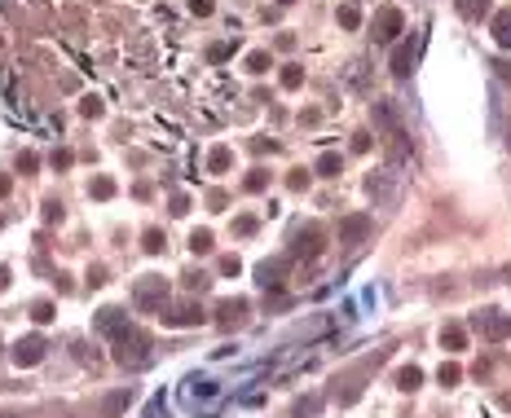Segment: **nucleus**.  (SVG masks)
<instances>
[{
    "instance_id": "obj_20",
    "label": "nucleus",
    "mask_w": 511,
    "mask_h": 418,
    "mask_svg": "<svg viewBox=\"0 0 511 418\" xmlns=\"http://www.w3.org/2000/svg\"><path fill=\"white\" fill-rule=\"evenodd\" d=\"M441 348L445 352H463V348H467V330H463V326H445L441 330Z\"/></svg>"
},
{
    "instance_id": "obj_11",
    "label": "nucleus",
    "mask_w": 511,
    "mask_h": 418,
    "mask_svg": "<svg viewBox=\"0 0 511 418\" xmlns=\"http://www.w3.org/2000/svg\"><path fill=\"white\" fill-rule=\"evenodd\" d=\"M472 330L485 334L490 343H498V339H507V317L498 308H481V313H472Z\"/></svg>"
},
{
    "instance_id": "obj_23",
    "label": "nucleus",
    "mask_w": 511,
    "mask_h": 418,
    "mask_svg": "<svg viewBox=\"0 0 511 418\" xmlns=\"http://www.w3.org/2000/svg\"><path fill=\"white\" fill-rule=\"evenodd\" d=\"M340 27L344 31H357L362 27V9L357 5H340Z\"/></svg>"
},
{
    "instance_id": "obj_1",
    "label": "nucleus",
    "mask_w": 511,
    "mask_h": 418,
    "mask_svg": "<svg viewBox=\"0 0 511 418\" xmlns=\"http://www.w3.org/2000/svg\"><path fill=\"white\" fill-rule=\"evenodd\" d=\"M388 352H392V348H375L371 357H362L357 365H349V370L335 379V388H331V401H335V405H353V401L366 392V379H371L375 370L388 361Z\"/></svg>"
},
{
    "instance_id": "obj_4",
    "label": "nucleus",
    "mask_w": 511,
    "mask_h": 418,
    "mask_svg": "<svg viewBox=\"0 0 511 418\" xmlns=\"http://www.w3.org/2000/svg\"><path fill=\"white\" fill-rule=\"evenodd\" d=\"M133 304L141 308V313H159V308L168 304V278H159V273L137 278L133 282Z\"/></svg>"
},
{
    "instance_id": "obj_15",
    "label": "nucleus",
    "mask_w": 511,
    "mask_h": 418,
    "mask_svg": "<svg viewBox=\"0 0 511 418\" xmlns=\"http://www.w3.org/2000/svg\"><path fill=\"white\" fill-rule=\"evenodd\" d=\"M282 273H287V260H265V265L256 269V282L265 286V291H278V286H282Z\"/></svg>"
},
{
    "instance_id": "obj_38",
    "label": "nucleus",
    "mask_w": 511,
    "mask_h": 418,
    "mask_svg": "<svg viewBox=\"0 0 511 418\" xmlns=\"http://www.w3.org/2000/svg\"><path fill=\"white\" fill-rule=\"evenodd\" d=\"M371 146H375V141H371V133H353V150H357V154H366Z\"/></svg>"
},
{
    "instance_id": "obj_43",
    "label": "nucleus",
    "mask_w": 511,
    "mask_h": 418,
    "mask_svg": "<svg viewBox=\"0 0 511 418\" xmlns=\"http://www.w3.org/2000/svg\"><path fill=\"white\" fill-rule=\"evenodd\" d=\"M230 53H234V44H216V49H212V62H225Z\"/></svg>"
},
{
    "instance_id": "obj_27",
    "label": "nucleus",
    "mask_w": 511,
    "mask_h": 418,
    "mask_svg": "<svg viewBox=\"0 0 511 418\" xmlns=\"http://www.w3.org/2000/svg\"><path fill=\"white\" fill-rule=\"evenodd\" d=\"M141 247H146L150 256H159V251H163V229H146V234H141Z\"/></svg>"
},
{
    "instance_id": "obj_39",
    "label": "nucleus",
    "mask_w": 511,
    "mask_h": 418,
    "mask_svg": "<svg viewBox=\"0 0 511 418\" xmlns=\"http://www.w3.org/2000/svg\"><path fill=\"white\" fill-rule=\"evenodd\" d=\"M189 9H194V14H198V18H207V14H212V9H216V0H189Z\"/></svg>"
},
{
    "instance_id": "obj_12",
    "label": "nucleus",
    "mask_w": 511,
    "mask_h": 418,
    "mask_svg": "<svg viewBox=\"0 0 511 418\" xmlns=\"http://www.w3.org/2000/svg\"><path fill=\"white\" fill-rule=\"evenodd\" d=\"M159 317L168 321V326H203V308L189 304V300H185V304H163Z\"/></svg>"
},
{
    "instance_id": "obj_19",
    "label": "nucleus",
    "mask_w": 511,
    "mask_h": 418,
    "mask_svg": "<svg viewBox=\"0 0 511 418\" xmlns=\"http://www.w3.org/2000/svg\"><path fill=\"white\" fill-rule=\"evenodd\" d=\"M230 167H234V150H230V146H216V150L207 154V172H212V176L230 172Z\"/></svg>"
},
{
    "instance_id": "obj_32",
    "label": "nucleus",
    "mask_w": 511,
    "mask_h": 418,
    "mask_svg": "<svg viewBox=\"0 0 511 418\" xmlns=\"http://www.w3.org/2000/svg\"><path fill=\"white\" fill-rule=\"evenodd\" d=\"M115 194V181L111 176H97V181H93V198H111Z\"/></svg>"
},
{
    "instance_id": "obj_6",
    "label": "nucleus",
    "mask_w": 511,
    "mask_h": 418,
    "mask_svg": "<svg viewBox=\"0 0 511 418\" xmlns=\"http://www.w3.org/2000/svg\"><path fill=\"white\" fill-rule=\"evenodd\" d=\"M322 247H326V234H322V225H304L300 234L291 238V247H287V260H313V256H322Z\"/></svg>"
},
{
    "instance_id": "obj_3",
    "label": "nucleus",
    "mask_w": 511,
    "mask_h": 418,
    "mask_svg": "<svg viewBox=\"0 0 511 418\" xmlns=\"http://www.w3.org/2000/svg\"><path fill=\"white\" fill-rule=\"evenodd\" d=\"M115 361H120L124 370H141V365H150L154 361V352H150V334L146 330H124L120 339H115Z\"/></svg>"
},
{
    "instance_id": "obj_33",
    "label": "nucleus",
    "mask_w": 511,
    "mask_h": 418,
    "mask_svg": "<svg viewBox=\"0 0 511 418\" xmlns=\"http://www.w3.org/2000/svg\"><path fill=\"white\" fill-rule=\"evenodd\" d=\"M287 189H295V194H300V189H308V172H304V167H295V172L287 176Z\"/></svg>"
},
{
    "instance_id": "obj_47",
    "label": "nucleus",
    "mask_w": 511,
    "mask_h": 418,
    "mask_svg": "<svg viewBox=\"0 0 511 418\" xmlns=\"http://www.w3.org/2000/svg\"><path fill=\"white\" fill-rule=\"evenodd\" d=\"M0 418H18V414H0Z\"/></svg>"
},
{
    "instance_id": "obj_21",
    "label": "nucleus",
    "mask_w": 511,
    "mask_h": 418,
    "mask_svg": "<svg viewBox=\"0 0 511 418\" xmlns=\"http://www.w3.org/2000/svg\"><path fill=\"white\" fill-rule=\"evenodd\" d=\"M454 5L467 22H485V14H490V0H454Z\"/></svg>"
},
{
    "instance_id": "obj_40",
    "label": "nucleus",
    "mask_w": 511,
    "mask_h": 418,
    "mask_svg": "<svg viewBox=\"0 0 511 418\" xmlns=\"http://www.w3.org/2000/svg\"><path fill=\"white\" fill-rule=\"evenodd\" d=\"M80 115H84V119H93V115H102V102H97V97H84V106H80Z\"/></svg>"
},
{
    "instance_id": "obj_7",
    "label": "nucleus",
    "mask_w": 511,
    "mask_h": 418,
    "mask_svg": "<svg viewBox=\"0 0 511 418\" xmlns=\"http://www.w3.org/2000/svg\"><path fill=\"white\" fill-rule=\"evenodd\" d=\"M371 119H375V128H379V133H384L388 141H401V137H406V124H401L397 106H392L388 97H379V102L371 106Z\"/></svg>"
},
{
    "instance_id": "obj_14",
    "label": "nucleus",
    "mask_w": 511,
    "mask_h": 418,
    "mask_svg": "<svg viewBox=\"0 0 511 418\" xmlns=\"http://www.w3.org/2000/svg\"><path fill=\"white\" fill-rule=\"evenodd\" d=\"M247 313H252V304H247V300H221L216 304V326L234 330V326H243V321H247Z\"/></svg>"
},
{
    "instance_id": "obj_34",
    "label": "nucleus",
    "mask_w": 511,
    "mask_h": 418,
    "mask_svg": "<svg viewBox=\"0 0 511 418\" xmlns=\"http://www.w3.org/2000/svg\"><path fill=\"white\" fill-rule=\"evenodd\" d=\"M185 286H189V291H207L212 278H207V273H185Z\"/></svg>"
},
{
    "instance_id": "obj_49",
    "label": "nucleus",
    "mask_w": 511,
    "mask_h": 418,
    "mask_svg": "<svg viewBox=\"0 0 511 418\" xmlns=\"http://www.w3.org/2000/svg\"><path fill=\"white\" fill-rule=\"evenodd\" d=\"M0 225H5V216H0Z\"/></svg>"
},
{
    "instance_id": "obj_22",
    "label": "nucleus",
    "mask_w": 511,
    "mask_h": 418,
    "mask_svg": "<svg viewBox=\"0 0 511 418\" xmlns=\"http://www.w3.org/2000/svg\"><path fill=\"white\" fill-rule=\"evenodd\" d=\"M419 383H423V370L419 365H401L397 370V388L401 392H419Z\"/></svg>"
},
{
    "instance_id": "obj_28",
    "label": "nucleus",
    "mask_w": 511,
    "mask_h": 418,
    "mask_svg": "<svg viewBox=\"0 0 511 418\" xmlns=\"http://www.w3.org/2000/svg\"><path fill=\"white\" fill-rule=\"evenodd\" d=\"M304 84V66H282V88H300Z\"/></svg>"
},
{
    "instance_id": "obj_42",
    "label": "nucleus",
    "mask_w": 511,
    "mask_h": 418,
    "mask_svg": "<svg viewBox=\"0 0 511 418\" xmlns=\"http://www.w3.org/2000/svg\"><path fill=\"white\" fill-rule=\"evenodd\" d=\"M185 211H189V198L176 194V198H172V216H185Z\"/></svg>"
},
{
    "instance_id": "obj_13",
    "label": "nucleus",
    "mask_w": 511,
    "mask_h": 418,
    "mask_svg": "<svg viewBox=\"0 0 511 418\" xmlns=\"http://www.w3.org/2000/svg\"><path fill=\"white\" fill-rule=\"evenodd\" d=\"M414 57H419V44H414V35H406V40H397V49H392V75L397 79H410L414 70Z\"/></svg>"
},
{
    "instance_id": "obj_25",
    "label": "nucleus",
    "mask_w": 511,
    "mask_h": 418,
    "mask_svg": "<svg viewBox=\"0 0 511 418\" xmlns=\"http://www.w3.org/2000/svg\"><path fill=\"white\" fill-rule=\"evenodd\" d=\"M340 172H344L340 154H322V159H317V176H340Z\"/></svg>"
},
{
    "instance_id": "obj_51",
    "label": "nucleus",
    "mask_w": 511,
    "mask_h": 418,
    "mask_svg": "<svg viewBox=\"0 0 511 418\" xmlns=\"http://www.w3.org/2000/svg\"><path fill=\"white\" fill-rule=\"evenodd\" d=\"M507 405H511V397H507Z\"/></svg>"
},
{
    "instance_id": "obj_35",
    "label": "nucleus",
    "mask_w": 511,
    "mask_h": 418,
    "mask_svg": "<svg viewBox=\"0 0 511 418\" xmlns=\"http://www.w3.org/2000/svg\"><path fill=\"white\" fill-rule=\"evenodd\" d=\"M221 273H225V278H234V273H243L239 256H221Z\"/></svg>"
},
{
    "instance_id": "obj_26",
    "label": "nucleus",
    "mask_w": 511,
    "mask_h": 418,
    "mask_svg": "<svg viewBox=\"0 0 511 418\" xmlns=\"http://www.w3.org/2000/svg\"><path fill=\"white\" fill-rule=\"evenodd\" d=\"M436 379H441V383H445V388H458V383H463V365H454V361H445V365H441V374H436Z\"/></svg>"
},
{
    "instance_id": "obj_2",
    "label": "nucleus",
    "mask_w": 511,
    "mask_h": 418,
    "mask_svg": "<svg viewBox=\"0 0 511 418\" xmlns=\"http://www.w3.org/2000/svg\"><path fill=\"white\" fill-rule=\"evenodd\" d=\"M221 397H225V383H221V379L203 374V370L185 374V383H181V401L189 405V410H203V414H212V410L221 405Z\"/></svg>"
},
{
    "instance_id": "obj_37",
    "label": "nucleus",
    "mask_w": 511,
    "mask_h": 418,
    "mask_svg": "<svg viewBox=\"0 0 511 418\" xmlns=\"http://www.w3.org/2000/svg\"><path fill=\"white\" fill-rule=\"evenodd\" d=\"M234 234H256V216H239V220H234Z\"/></svg>"
},
{
    "instance_id": "obj_17",
    "label": "nucleus",
    "mask_w": 511,
    "mask_h": 418,
    "mask_svg": "<svg viewBox=\"0 0 511 418\" xmlns=\"http://www.w3.org/2000/svg\"><path fill=\"white\" fill-rule=\"evenodd\" d=\"M490 31H494V44H498V49H511V9H498L494 22H490Z\"/></svg>"
},
{
    "instance_id": "obj_46",
    "label": "nucleus",
    "mask_w": 511,
    "mask_h": 418,
    "mask_svg": "<svg viewBox=\"0 0 511 418\" xmlns=\"http://www.w3.org/2000/svg\"><path fill=\"white\" fill-rule=\"evenodd\" d=\"M9 194V176H0V198H5Z\"/></svg>"
},
{
    "instance_id": "obj_16",
    "label": "nucleus",
    "mask_w": 511,
    "mask_h": 418,
    "mask_svg": "<svg viewBox=\"0 0 511 418\" xmlns=\"http://www.w3.org/2000/svg\"><path fill=\"white\" fill-rule=\"evenodd\" d=\"M128 405H133V388H120V392H111V397L102 401V418H120Z\"/></svg>"
},
{
    "instance_id": "obj_44",
    "label": "nucleus",
    "mask_w": 511,
    "mask_h": 418,
    "mask_svg": "<svg viewBox=\"0 0 511 418\" xmlns=\"http://www.w3.org/2000/svg\"><path fill=\"white\" fill-rule=\"evenodd\" d=\"M44 220H49V225L62 220V207H57V202H49V207H44Z\"/></svg>"
},
{
    "instance_id": "obj_18",
    "label": "nucleus",
    "mask_w": 511,
    "mask_h": 418,
    "mask_svg": "<svg viewBox=\"0 0 511 418\" xmlns=\"http://www.w3.org/2000/svg\"><path fill=\"white\" fill-rule=\"evenodd\" d=\"M322 392H308V397H300V401H295L291 405V418H317V414H322Z\"/></svg>"
},
{
    "instance_id": "obj_24",
    "label": "nucleus",
    "mask_w": 511,
    "mask_h": 418,
    "mask_svg": "<svg viewBox=\"0 0 511 418\" xmlns=\"http://www.w3.org/2000/svg\"><path fill=\"white\" fill-rule=\"evenodd\" d=\"M212 243H216V238H212L207 229H194V234H189V251H194V256H207Z\"/></svg>"
},
{
    "instance_id": "obj_31",
    "label": "nucleus",
    "mask_w": 511,
    "mask_h": 418,
    "mask_svg": "<svg viewBox=\"0 0 511 418\" xmlns=\"http://www.w3.org/2000/svg\"><path fill=\"white\" fill-rule=\"evenodd\" d=\"M31 317L40 321V326H44V321H53V304H49V300H35V304H31Z\"/></svg>"
},
{
    "instance_id": "obj_8",
    "label": "nucleus",
    "mask_w": 511,
    "mask_h": 418,
    "mask_svg": "<svg viewBox=\"0 0 511 418\" xmlns=\"http://www.w3.org/2000/svg\"><path fill=\"white\" fill-rule=\"evenodd\" d=\"M371 234H375V220L366 216V211H353V216H344V220H340V243H344V247H362V243H371Z\"/></svg>"
},
{
    "instance_id": "obj_9",
    "label": "nucleus",
    "mask_w": 511,
    "mask_h": 418,
    "mask_svg": "<svg viewBox=\"0 0 511 418\" xmlns=\"http://www.w3.org/2000/svg\"><path fill=\"white\" fill-rule=\"evenodd\" d=\"M93 326H97V334H106V339H120L124 330H133V317L124 313V308H97V317H93Z\"/></svg>"
},
{
    "instance_id": "obj_48",
    "label": "nucleus",
    "mask_w": 511,
    "mask_h": 418,
    "mask_svg": "<svg viewBox=\"0 0 511 418\" xmlns=\"http://www.w3.org/2000/svg\"><path fill=\"white\" fill-rule=\"evenodd\" d=\"M282 5H291V0H282Z\"/></svg>"
},
{
    "instance_id": "obj_41",
    "label": "nucleus",
    "mask_w": 511,
    "mask_h": 418,
    "mask_svg": "<svg viewBox=\"0 0 511 418\" xmlns=\"http://www.w3.org/2000/svg\"><path fill=\"white\" fill-rule=\"evenodd\" d=\"M35 167H40V159H35V154H22V159H18V172H35Z\"/></svg>"
},
{
    "instance_id": "obj_30",
    "label": "nucleus",
    "mask_w": 511,
    "mask_h": 418,
    "mask_svg": "<svg viewBox=\"0 0 511 418\" xmlns=\"http://www.w3.org/2000/svg\"><path fill=\"white\" fill-rule=\"evenodd\" d=\"M265 185H269V172H247V181H243V189H247V194H260Z\"/></svg>"
},
{
    "instance_id": "obj_36",
    "label": "nucleus",
    "mask_w": 511,
    "mask_h": 418,
    "mask_svg": "<svg viewBox=\"0 0 511 418\" xmlns=\"http://www.w3.org/2000/svg\"><path fill=\"white\" fill-rule=\"evenodd\" d=\"M71 163H75V154H71V150H53V167H57V172H66Z\"/></svg>"
},
{
    "instance_id": "obj_50",
    "label": "nucleus",
    "mask_w": 511,
    "mask_h": 418,
    "mask_svg": "<svg viewBox=\"0 0 511 418\" xmlns=\"http://www.w3.org/2000/svg\"><path fill=\"white\" fill-rule=\"evenodd\" d=\"M507 330H511V321H507Z\"/></svg>"
},
{
    "instance_id": "obj_45",
    "label": "nucleus",
    "mask_w": 511,
    "mask_h": 418,
    "mask_svg": "<svg viewBox=\"0 0 511 418\" xmlns=\"http://www.w3.org/2000/svg\"><path fill=\"white\" fill-rule=\"evenodd\" d=\"M5 286H9V269L0 265V291H5Z\"/></svg>"
},
{
    "instance_id": "obj_10",
    "label": "nucleus",
    "mask_w": 511,
    "mask_h": 418,
    "mask_svg": "<svg viewBox=\"0 0 511 418\" xmlns=\"http://www.w3.org/2000/svg\"><path fill=\"white\" fill-rule=\"evenodd\" d=\"M44 348H49V343H44L40 334H22L9 357H14V365H18V370H31V365H40V361H44Z\"/></svg>"
},
{
    "instance_id": "obj_5",
    "label": "nucleus",
    "mask_w": 511,
    "mask_h": 418,
    "mask_svg": "<svg viewBox=\"0 0 511 418\" xmlns=\"http://www.w3.org/2000/svg\"><path fill=\"white\" fill-rule=\"evenodd\" d=\"M401 31H406V18H401V9L397 5H384L379 14L371 18V35L379 44H397L401 40Z\"/></svg>"
},
{
    "instance_id": "obj_29",
    "label": "nucleus",
    "mask_w": 511,
    "mask_h": 418,
    "mask_svg": "<svg viewBox=\"0 0 511 418\" xmlns=\"http://www.w3.org/2000/svg\"><path fill=\"white\" fill-rule=\"evenodd\" d=\"M269 62H273L269 53H247V70H252V75H265V70H269Z\"/></svg>"
}]
</instances>
